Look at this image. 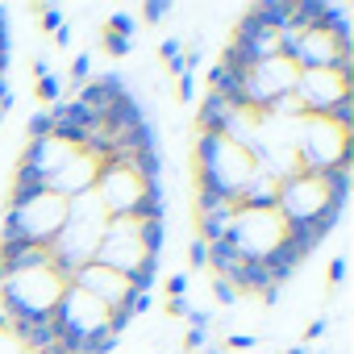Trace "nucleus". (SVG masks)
I'll return each instance as SVG.
<instances>
[{"label": "nucleus", "instance_id": "nucleus-25", "mask_svg": "<svg viewBox=\"0 0 354 354\" xmlns=\"http://www.w3.org/2000/svg\"><path fill=\"white\" fill-rule=\"evenodd\" d=\"M104 50H109L113 59H125V55L133 50V38H117V34H104Z\"/></svg>", "mask_w": 354, "mask_h": 354}, {"label": "nucleus", "instance_id": "nucleus-18", "mask_svg": "<svg viewBox=\"0 0 354 354\" xmlns=\"http://www.w3.org/2000/svg\"><path fill=\"white\" fill-rule=\"evenodd\" d=\"M38 100H46V104H59L63 100V75L59 71H50V75L38 80Z\"/></svg>", "mask_w": 354, "mask_h": 354}, {"label": "nucleus", "instance_id": "nucleus-29", "mask_svg": "<svg viewBox=\"0 0 354 354\" xmlns=\"http://www.w3.org/2000/svg\"><path fill=\"white\" fill-rule=\"evenodd\" d=\"M209 325H213V313L192 304V308H188V329H209Z\"/></svg>", "mask_w": 354, "mask_h": 354}, {"label": "nucleus", "instance_id": "nucleus-37", "mask_svg": "<svg viewBox=\"0 0 354 354\" xmlns=\"http://www.w3.org/2000/svg\"><path fill=\"white\" fill-rule=\"evenodd\" d=\"M55 42H59V46H71V26H59V30H55Z\"/></svg>", "mask_w": 354, "mask_h": 354}, {"label": "nucleus", "instance_id": "nucleus-34", "mask_svg": "<svg viewBox=\"0 0 354 354\" xmlns=\"http://www.w3.org/2000/svg\"><path fill=\"white\" fill-rule=\"evenodd\" d=\"M225 346H230V350H254V337H250V333H230Z\"/></svg>", "mask_w": 354, "mask_h": 354}, {"label": "nucleus", "instance_id": "nucleus-31", "mask_svg": "<svg viewBox=\"0 0 354 354\" xmlns=\"http://www.w3.org/2000/svg\"><path fill=\"white\" fill-rule=\"evenodd\" d=\"M59 26H67V21H63V9H59V5H55V9H42V30L55 34Z\"/></svg>", "mask_w": 354, "mask_h": 354}, {"label": "nucleus", "instance_id": "nucleus-6", "mask_svg": "<svg viewBox=\"0 0 354 354\" xmlns=\"http://www.w3.org/2000/svg\"><path fill=\"white\" fill-rule=\"evenodd\" d=\"M329 205H337V201H329V192L321 188V180L300 171V175H292L288 184H279L275 213H279L283 221H313V217H321Z\"/></svg>", "mask_w": 354, "mask_h": 354}, {"label": "nucleus", "instance_id": "nucleus-10", "mask_svg": "<svg viewBox=\"0 0 354 354\" xmlns=\"http://www.w3.org/2000/svg\"><path fill=\"white\" fill-rule=\"evenodd\" d=\"M71 283L80 288V292H88L96 304H104L109 313L125 300V292H129V283L117 275V271H109V267H100V263H88V267H80L75 275H71Z\"/></svg>", "mask_w": 354, "mask_h": 354}, {"label": "nucleus", "instance_id": "nucleus-27", "mask_svg": "<svg viewBox=\"0 0 354 354\" xmlns=\"http://www.w3.org/2000/svg\"><path fill=\"white\" fill-rule=\"evenodd\" d=\"M158 55H162V63H175L184 55V38H162V46H158Z\"/></svg>", "mask_w": 354, "mask_h": 354}, {"label": "nucleus", "instance_id": "nucleus-12", "mask_svg": "<svg viewBox=\"0 0 354 354\" xmlns=\"http://www.w3.org/2000/svg\"><path fill=\"white\" fill-rule=\"evenodd\" d=\"M96 175H100V158H92L88 150H80L55 180H50V192L55 196H63V201H71V196H84V192H92L96 188Z\"/></svg>", "mask_w": 354, "mask_h": 354}, {"label": "nucleus", "instance_id": "nucleus-11", "mask_svg": "<svg viewBox=\"0 0 354 354\" xmlns=\"http://www.w3.org/2000/svg\"><path fill=\"white\" fill-rule=\"evenodd\" d=\"M75 154H80V150L63 146L59 138H34V142H26V150H21V158H17V167L38 171V175H46V180H55V175H59Z\"/></svg>", "mask_w": 354, "mask_h": 354}, {"label": "nucleus", "instance_id": "nucleus-32", "mask_svg": "<svg viewBox=\"0 0 354 354\" xmlns=\"http://www.w3.org/2000/svg\"><path fill=\"white\" fill-rule=\"evenodd\" d=\"M329 283H333V288L346 283V254H337V259L329 263Z\"/></svg>", "mask_w": 354, "mask_h": 354}, {"label": "nucleus", "instance_id": "nucleus-9", "mask_svg": "<svg viewBox=\"0 0 354 354\" xmlns=\"http://www.w3.org/2000/svg\"><path fill=\"white\" fill-rule=\"evenodd\" d=\"M346 55H350V50L337 46L325 30H304V34L296 38V46H292L288 63H292L296 71H333Z\"/></svg>", "mask_w": 354, "mask_h": 354}, {"label": "nucleus", "instance_id": "nucleus-20", "mask_svg": "<svg viewBox=\"0 0 354 354\" xmlns=\"http://www.w3.org/2000/svg\"><path fill=\"white\" fill-rule=\"evenodd\" d=\"M171 13H175L171 0H150V5H142V21H150V26H158V21L171 17Z\"/></svg>", "mask_w": 354, "mask_h": 354}, {"label": "nucleus", "instance_id": "nucleus-2", "mask_svg": "<svg viewBox=\"0 0 354 354\" xmlns=\"http://www.w3.org/2000/svg\"><path fill=\"white\" fill-rule=\"evenodd\" d=\"M67 279L55 275V267L42 271H26V275H9L0 283V300H5V317L9 321H30V317H46L59 300H63Z\"/></svg>", "mask_w": 354, "mask_h": 354}, {"label": "nucleus", "instance_id": "nucleus-36", "mask_svg": "<svg viewBox=\"0 0 354 354\" xmlns=\"http://www.w3.org/2000/svg\"><path fill=\"white\" fill-rule=\"evenodd\" d=\"M34 75H38V80H42V75H50V59H46V55H38V59H34Z\"/></svg>", "mask_w": 354, "mask_h": 354}, {"label": "nucleus", "instance_id": "nucleus-16", "mask_svg": "<svg viewBox=\"0 0 354 354\" xmlns=\"http://www.w3.org/2000/svg\"><path fill=\"white\" fill-rule=\"evenodd\" d=\"M234 109H242V104H234V100L209 92L205 104H201V133H217V138H221L225 125H230V117H234Z\"/></svg>", "mask_w": 354, "mask_h": 354}, {"label": "nucleus", "instance_id": "nucleus-7", "mask_svg": "<svg viewBox=\"0 0 354 354\" xmlns=\"http://www.w3.org/2000/svg\"><path fill=\"white\" fill-rule=\"evenodd\" d=\"M92 192H96V201H100V209L109 217H133L138 205H142L146 184L138 180L133 171H125V167H100Z\"/></svg>", "mask_w": 354, "mask_h": 354}, {"label": "nucleus", "instance_id": "nucleus-3", "mask_svg": "<svg viewBox=\"0 0 354 354\" xmlns=\"http://www.w3.org/2000/svg\"><path fill=\"white\" fill-rule=\"evenodd\" d=\"M92 263L117 271L121 279H129L142 263H146V250H142V238H138V217H109L104 225V238L92 254ZM158 263V259H154Z\"/></svg>", "mask_w": 354, "mask_h": 354}, {"label": "nucleus", "instance_id": "nucleus-28", "mask_svg": "<svg viewBox=\"0 0 354 354\" xmlns=\"http://www.w3.org/2000/svg\"><path fill=\"white\" fill-rule=\"evenodd\" d=\"M175 88H180L175 96H180V100L188 104V100H196V88H201V84H196V75H188V71H184V75H180V84H175Z\"/></svg>", "mask_w": 354, "mask_h": 354}, {"label": "nucleus", "instance_id": "nucleus-5", "mask_svg": "<svg viewBox=\"0 0 354 354\" xmlns=\"http://www.w3.org/2000/svg\"><path fill=\"white\" fill-rule=\"evenodd\" d=\"M230 242L242 259H267L283 242V217L275 209H238L230 225Z\"/></svg>", "mask_w": 354, "mask_h": 354}, {"label": "nucleus", "instance_id": "nucleus-19", "mask_svg": "<svg viewBox=\"0 0 354 354\" xmlns=\"http://www.w3.org/2000/svg\"><path fill=\"white\" fill-rule=\"evenodd\" d=\"M133 30H138V17L129 9H117L109 17V34H117V38H133Z\"/></svg>", "mask_w": 354, "mask_h": 354}, {"label": "nucleus", "instance_id": "nucleus-40", "mask_svg": "<svg viewBox=\"0 0 354 354\" xmlns=\"http://www.w3.org/2000/svg\"><path fill=\"white\" fill-rule=\"evenodd\" d=\"M171 354H184V350H171Z\"/></svg>", "mask_w": 354, "mask_h": 354}, {"label": "nucleus", "instance_id": "nucleus-39", "mask_svg": "<svg viewBox=\"0 0 354 354\" xmlns=\"http://www.w3.org/2000/svg\"><path fill=\"white\" fill-rule=\"evenodd\" d=\"M205 354H221V346H217V350H205Z\"/></svg>", "mask_w": 354, "mask_h": 354}, {"label": "nucleus", "instance_id": "nucleus-35", "mask_svg": "<svg viewBox=\"0 0 354 354\" xmlns=\"http://www.w3.org/2000/svg\"><path fill=\"white\" fill-rule=\"evenodd\" d=\"M188 308H192V300H167V313L171 317H188Z\"/></svg>", "mask_w": 354, "mask_h": 354}, {"label": "nucleus", "instance_id": "nucleus-15", "mask_svg": "<svg viewBox=\"0 0 354 354\" xmlns=\"http://www.w3.org/2000/svg\"><path fill=\"white\" fill-rule=\"evenodd\" d=\"M275 201H279V184L263 171H254L246 180V188L238 192V209H259L263 213V209H275Z\"/></svg>", "mask_w": 354, "mask_h": 354}, {"label": "nucleus", "instance_id": "nucleus-38", "mask_svg": "<svg viewBox=\"0 0 354 354\" xmlns=\"http://www.w3.org/2000/svg\"><path fill=\"white\" fill-rule=\"evenodd\" d=\"M283 354H308V346H292V350H283Z\"/></svg>", "mask_w": 354, "mask_h": 354}, {"label": "nucleus", "instance_id": "nucleus-17", "mask_svg": "<svg viewBox=\"0 0 354 354\" xmlns=\"http://www.w3.org/2000/svg\"><path fill=\"white\" fill-rule=\"evenodd\" d=\"M201 225V242L205 246H213V242H221V238H230V225H234V213H213V217H201L196 221Z\"/></svg>", "mask_w": 354, "mask_h": 354}, {"label": "nucleus", "instance_id": "nucleus-30", "mask_svg": "<svg viewBox=\"0 0 354 354\" xmlns=\"http://www.w3.org/2000/svg\"><path fill=\"white\" fill-rule=\"evenodd\" d=\"M205 346H209V329H188L184 333V354L188 350H205Z\"/></svg>", "mask_w": 354, "mask_h": 354}, {"label": "nucleus", "instance_id": "nucleus-24", "mask_svg": "<svg viewBox=\"0 0 354 354\" xmlns=\"http://www.w3.org/2000/svg\"><path fill=\"white\" fill-rule=\"evenodd\" d=\"M213 300L221 304V308H230V304H238V288L234 283H225V279H217L213 275Z\"/></svg>", "mask_w": 354, "mask_h": 354}, {"label": "nucleus", "instance_id": "nucleus-22", "mask_svg": "<svg viewBox=\"0 0 354 354\" xmlns=\"http://www.w3.org/2000/svg\"><path fill=\"white\" fill-rule=\"evenodd\" d=\"M88 75H92V55L84 50V55H75V59H71V84L80 88V84H88Z\"/></svg>", "mask_w": 354, "mask_h": 354}, {"label": "nucleus", "instance_id": "nucleus-23", "mask_svg": "<svg viewBox=\"0 0 354 354\" xmlns=\"http://www.w3.org/2000/svg\"><path fill=\"white\" fill-rule=\"evenodd\" d=\"M188 267H192V271H205V267H209V246H205L201 238L188 242Z\"/></svg>", "mask_w": 354, "mask_h": 354}, {"label": "nucleus", "instance_id": "nucleus-4", "mask_svg": "<svg viewBox=\"0 0 354 354\" xmlns=\"http://www.w3.org/2000/svg\"><path fill=\"white\" fill-rule=\"evenodd\" d=\"M296 75H300V71H296L288 59H267V63H259V67H250V71H246L238 104L263 117V113H267V109H271L279 96H292V88H296Z\"/></svg>", "mask_w": 354, "mask_h": 354}, {"label": "nucleus", "instance_id": "nucleus-8", "mask_svg": "<svg viewBox=\"0 0 354 354\" xmlns=\"http://www.w3.org/2000/svg\"><path fill=\"white\" fill-rule=\"evenodd\" d=\"M346 92H354V84H346L333 71H300L296 88H292V96H296V104H300L304 117H325Z\"/></svg>", "mask_w": 354, "mask_h": 354}, {"label": "nucleus", "instance_id": "nucleus-26", "mask_svg": "<svg viewBox=\"0 0 354 354\" xmlns=\"http://www.w3.org/2000/svg\"><path fill=\"white\" fill-rule=\"evenodd\" d=\"M50 133H55V121H50L46 113H34V117H30V142H34V138H50Z\"/></svg>", "mask_w": 354, "mask_h": 354}, {"label": "nucleus", "instance_id": "nucleus-14", "mask_svg": "<svg viewBox=\"0 0 354 354\" xmlns=\"http://www.w3.org/2000/svg\"><path fill=\"white\" fill-rule=\"evenodd\" d=\"M146 121V109H142V100L133 96V92H125V96H117L113 100V109L104 113V129H109V138H117V133H129V129H138Z\"/></svg>", "mask_w": 354, "mask_h": 354}, {"label": "nucleus", "instance_id": "nucleus-1", "mask_svg": "<svg viewBox=\"0 0 354 354\" xmlns=\"http://www.w3.org/2000/svg\"><path fill=\"white\" fill-rule=\"evenodd\" d=\"M63 221H67V201L46 192V196L5 213V221H0V246H26V242L50 246L55 234L63 230Z\"/></svg>", "mask_w": 354, "mask_h": 354}, {"label": "nucleus", "instance_id": "nucleus-21", "mask_svg": "<svg viewBox=\"0 0 354 354\" xmlns=\"http://www.w3.org/2000/svg\"><path fill=\"white\" fill-rule=\"evenodd\" d=\"M188 288H192L188 271H175V275L167 279V296H171V300H188Z\"/></svg>", "mask_w": 354, "mask_h": 354}, {"label": "nucleus", "instance_id": "nucleus-33", "mask_svg": "<svg viewBox=\"0 0 354 354\" xmlns=\"http://www.w3.org/2000/svg\"><path fill=\"white\" fill-rule=\"evenodd\" d=\"M325 333H329V321H325V317H317V321H313V325L304 329V337H308V342H321Z\"/></svg>", "mask_w": 354, "mask_h": 354}, {"label": "nucleus", "instance_id": "nucleus-13", "mask_svg": "<svg viewBox=\"0 0 354 354\" xmlns=\"http://www.w3.org/2000/svg\"><path fill=\"white\" fill-rule=\"evenodd\" d=\"M125 92H129V84H125L121 75H104V80H88V84H80V88H75V104H84L96 121H104V113L113 109V100L125 96Z\"/></svg>", "mask_w": 354, "mask_h": 354}]
</instances>
